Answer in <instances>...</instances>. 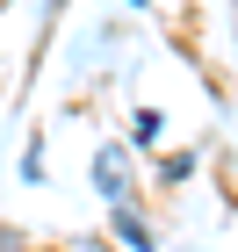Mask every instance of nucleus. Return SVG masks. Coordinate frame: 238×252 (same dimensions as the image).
Here are the masks:
<instances>
[{"mask_svg":"<svg viewBox=\"0 0 238 252\" xmlns=\"http://www.w3.org/2000/svg\"><path fill=\"white\" fill-rule=\"evenodd\" d=\"M188 173H195V152H166L159 158V180H166V188H180Z\"/></svg>","mask_w":238,"mask_h":252,"instance_id":"7ed1b4c3","label":"nucleus"},{"mask_svg":"<svg viewBox=\"0 0 238 252\" xmlns=\"http://www.w3.org/2000/svg\"><path fill=\"white\" fill-rule=\"evenodd\" d=\"M116 238H123V245H130V252H159V238H152V223H144V216L130 209V202H123V209H116Z\"/></svg>","mask_w":238,"mask_h":252,"instance_id":"f03ea898","label":"nucleus"},{"mask_svg":"<svg viewBox=\"0 0 238 252\" xmlns=\"http://www.w3.org/2000/svg\"><path fill=\"white\" fill-rule=\"evenodd\" d=\"M159 130H166L159 108H137V116H130V137H137V144H159Z\"/></svg>","mask_w":238,"mask_h":252,"instance_id":"20e7f679","label":"nucleus"},{"mask_svg":"<svg viewBox=\"0 0 238 252\" xmlns=\"http://www.w3.org/2000/svg\"><path fill=\"white\" fill-rule=\"evenodd\" d=\"M94 188L108 194V209H123V202H130V166H123V144H101V152H94Z\"/></svg>","mask_w":238,"mask_h":252,"instance_id":"f257e3e1","label":"nucleus"},{"mask_svg":"<svg viewBox=\"0 0 238 252\" xmlns=\"http://www.w3.org/2000/svg\"><path fill=\"white\" fill-rule=\"evenodd\" d=\"M0 252H29V245H22V231H0Z\"/></svg>","mask_w":238,"mask_h":252,"instance_id":"39448f33","label":"nucleus"}]
</instances>
